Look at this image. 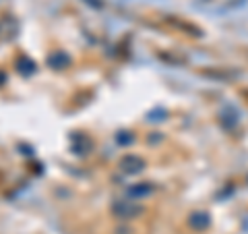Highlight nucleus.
Listing matches in <instances>:
<instances>
[{
    "mask_svg": "<svg viewBox=\"0 0 248 234\" xmlns=\"http://www.w3.org/2000/svg\"><path fill=\"white\" fill-rule=\"evenodd\" d=\"M143 212V207L137 203V201H116L112 205V214L118 217V220H133L139 214Z\"/></svg>",
    "mask_w": 248,
    "mask_h": 234,
    "instance_id": "obj_1",
    "label": "nucleus"
},
{
    "mask_svg": "<svg viewBox=\"0 0 248 234\" xmlns=\"http://www.w3.org/2000/svg\"><path fill=\"white\" fill-rule=\"evenodd\" d=\"M143 166H145V162L139 158V155H124V158L120 160V168H122L126 174H137V172H141Z\"/></svg>",
    "mask_w": 248,
    "mask_h": 234,
    "instance_id": "obj_2",
    "label": "nucleus"
},
{
    "mask_svg": "<svg viewBox=\"0 0 248 234\" xmlns=\"http://www.w3.org/2000/svg\"><path fill=\"white\" fill-rule=\"evenodd\" d=\"M170 23H172L174 27H178V29H182V31H186V33H192L195 37H201L203 35V31H201L197 25H192V23H188V21H184V19H180V17H170L168 19Z\"/></svg>",
    "mask_w": 248,
    "mask_h": 234,
    "instance_id": "obj_3",
    "label": "nucleus"
},
{
    "mask_svg": "<svg viewBox=\"0 0 248 234\" xmlns=\"http://www.w3.org/2000/svg\"><path fill=\"white\" fill-rule=\"evenodd\" d=\"M190 226L195 230H203L209 226V216L207 214H192L190 216Z\"/></svg>",
    "mask_w": 248,
    "mask_h": 234,
    "instance_id": "obj_4",
    "label": "nucleus"
},
{
    "mask_svg": "<svg viewBox=\"0 0 248 234\" xmlns=\"http://www.w3.org/2000/svg\"><path fill=\"white\" fill-rule=\"evenodd\" d=\"M153 191V186L147 183V184H141V186H133V189H130V193L133 195H141V197H145V195H149Z\"/></svg>",
    "mask_w": 248,
    "mask_h": 234,
    "instance_id": "obj_5",
    "label": "nucleus"
},
{
    "mask_svg": "<svg viewBox=\"0 0 248 234\" xmlns=\"http://www.w3.org/2000/svg\"><path fill=\"white\" fill-rule=\"evenodd\" d=\"M50 65H54V67H64V65H68V56H64V54H60V56H52L50 58Z\"/></svg>",
    "mask_w": 248,
    "mask_h": 234,
    "instance_id": "obj_6",
    "label": "nucleus"
}]
</instances>
